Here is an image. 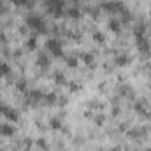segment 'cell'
<instances>
[{
    "label": "cell",
    "instance_id": "cell-1",
    "mask_svg": "<svg viewBox=\"0 0 151 151\" xmlns=\"http://www.w3.org/2000/svg\"><path fill=\"white\" fill-rule=\"evenodd\" d=\"M46 9H47L49 14H53V16L58 18V16H62V12H63V9H65V2H63V0H47Z\"/></svg>",
    "mask_w": 151,
    "mask_h": 151
},
{
    "label": "cell",
    "instance_id": "cell-2",
    "mask_svg": "<svg viewBox=\"0 0 151 151\" xmlns=\"http://www.w3.org/2000/svg\"><path fill=\"white\" fill-rule=\"evenodd\" d=\"M27 25L32 28V30H35V32H46V25H44V19H40L39 16H28L27 18Z\"/></svg>",
    "mask_w": 151,
    "mask_h": 151
},
{
    "label": "cell",
    "instance_id": "cell-3",
    "mask_svg": "<svg viewBox=\"0 0 151 151\" xmlns=\"http://www.w3.org/2000/svg\"><path fill=\"white\" fill-rule=\"evenodd\" d=\"M46 47L51 51L53 56H63V49H62V42L58 39H47Z\"/></svg>",
    "mask_w": 151,
    "mask_h": 151
},
{
    "label": "cell",
    "instance_id": "cell-4",
    "mask_svg": "<svg viewBox=\"0 0 151 151\" xmlns=\"http://www.w3.org/2000/svg\"><path fill=\"white\" fill-rule=\"evenodd\" d=\"M102 9L107 12H123L125 5L121 2H106V4H102Z\"/></svg>",
    "mask_w": 151,
    "mask_h": 151
},
{
    "label": "cell",
    "instance_id": "cell-5",
    "mask_svg": "<svg viewBox=\"0 0 151 151\" xmlns=\"http://www.w3.org/2000/svg\"><path fill=\"white\" fill-rule=\"evenodd\" d=\"M0 114H4L7 119H11V121H18L19 118H18V111L16 109H12V107H9V106H0Z\"/></svg>",
    "mask_w": 151,
    "mask_h": 151
},
{
    "label": "cell",
    "instance_id": "cell-6",
    "mask_svg": "<svg viewBox=\"0 0 151 151\" xmlns=\"http://www.w3.org/2000/svg\"><path fill=\"white\" fill-rule=\"evenodd\" d=\"M134 109H135V113L142 114V116H150V109H148V104L146 102H142V100H139L135 106H134Z\"/></svg>",
    "mask_w": 151,
    "mask_h": 151
},
{
    "label": "cell",
    "instance_id": "cell-7",
    "mask_svg": "<svg viewBox=\"0 0 151 151\" xmlns=\"http://www.w3.org/2000/svg\"><path fill=\"white\" fill-rule=\"evenodd\" d=\"M14 132H16V130H14V127H12V125H9V123L0 125V134H2L4 137H11Z\"/></svg>",
    "mask_w": 151,
    "mask_h": 151
},
{
    "label": "cell",
    "instance_id": "cell-8",
    "mask_svg": "<svg viewBox=\"0 0 151 151\" xmlns=\"http://www.w3.org/2000/svg\"><path fill=\"white\" fill-rule=\"evenodd\" d=\"M40 99H44V93H42V91H39V90H34V91H30V93H28V102L37 104Z\"/></svg>",
    "mask_w": 151,
    "mask_h": 151
},
{
    "label": "cell",
    "instance_id": "cell-9",
    "mask_svg": "<svg viewBox=\"0 0 151 151\" xmlns=\"http://www.w3.org/2000/svg\"><path fill=\"white\" fill-rule=\"evenodd\" d=\"M130 63V56L128 55H118L116 56V65L118 67H125V65H128Z\"/></svg>",
    "mask_w": 151,
    "mask_h": 151
},
{
    "label": "cell",
    "instance_id": "cell-10",
    "mask_svg": "<svg viewBox=\"0 0 151 151\" xmlns=\"http://www.w3.org/2000/svg\"><path fill=\"white\" fill-rule=\"evenodd\" d=\"M49 127L53 128V130H62L63 127H62V118H51L49 119Z\"/></svg>",
    "mask_w": 151,
    "mask_h": 151
},
{
    "label": "cell",
    "instance_id": "cell-11",
    "mask_svg": "<svg viewBox=\"0 0 151 151\" xmlns=\"http://www.w3.org/2000/svg\"><path fill=\"white\" fill-rule=\"evenodd\" d=\"M56 100H58L56 93H47V95H44V102H46L47 106H53V104H55Z\"/></svg>",
    "mask_w": 151,
    "mask_h": 151
},
{
    "label": "cell",
    "instance_id": "cell-12",
    "mask_svg": "<svg viewBox=\"0 0 151 151\" xmlns=\"http://www.w3.org/2000/svg\"><path fill=\"white\" fill-rule=\"evenodd\" d=\"M109 30L114 32V34H118V32L121 30V25H119L118 19H111V21H109Z\"/></svg>",
    "mask_w": 151,
    "mask_h": 151
},
{
    "label": "cell",
    "instance_id": "cell-13",
    "mask_svg": "<svg viewBox=\"0 0 151 151\" xmlns=\"http://www.w3.org/2000/svg\"><path fill=\"white\" fill-rule=\"evenodd\" d=\"M37 63H39V67L46 69V67H49V58H47L46 55H40V56L37 58Z\"/></svg>",
    "mask_w": 151,
    "mask_h": 151
},
{
    "label": "cell",
    "instance_id": "cell-14",
    "mask_svg": "<svg viewBox=\"0 0 151 151\" xmlns=\"http://www.w3.org/2000/svg\"><path fill=\"white\" fill-rule=\"evenodd\" d=\"M83 60H84V63H86V65H91V67L95 65V63H93V62H95V58H93V55H90V53H84V55H83Z\"/></svg>",
    "mask_w": 151,
    "mask_h": 151
},
{
    "label": "cell",
    "instance_id": "cell-15",
    "mask_svg": "<svg viewBox=\"0 0 151 151\" xmlns=\"http://www.w3.org/2000/svg\"><path fill=\"white\" fill-rule=\"evenodd\" d=\"M9 72H11V67L5 62H0V76H7Z\"/></svg>",
    "mask_w": 151,
    "mask_h": 151
},
{
    "label": "cell",
    "instance_id": "cell-16",
    "mask_svg": "<svg viewBox=\"0 0 151 151\" xmlns=\"http://www.w3.org/2000/svg\"><path fill=\"white\" fill-rule=\"evenodd\" d=\"M55 83H58V84H65V77H63V74L62 72H55Z\"/></svg>",
    "mask_w": 151,
    "mask_h": 151
},
{
    "label": "cell",
    "instance_id": "cell-17",
    "mask_svg": "<svg viewBox=\"0 0 151 151\" xmlns=\"http://www.w3.org/2000/svg\"><path fill=\"white\" fill-rule=\"evenodd\" d=\"M142 135V130H139V128H132L130 132H128V137H134V139H137V137H141Z\"/></svg>",
    "mask_w": 151,
    "mask_h": 151
},
{
    "label": "cell",
    "instance_id": "cell-18",
    "mask_svg": "<svg viewBox=\"0 0 151 151\" xmlns=\"http://www.w3.org/2000/svg\"><path fill=\"white\" fill-rule=\"evenodd\" d=\"M16 88H18L19 91H23V93H25V91H27V81H25V79L18 81V83H16Z\"/></svg>",
    "mask_w": 151,
    "mask_h": 151
},
{
    "label": "cell",
    "instance_id": "cell-19",
    "mask_svg": "<svg viewBox=\"0 0 151 151\" xmlns=\"http://www.w3.org/2000/svg\"><path fill=\"white\" fill-rule=\"evenodd\" d=\"M70 18H79L81 16V12H79V9L77 7H72V9H69V12H67Z\"/></svg>",
    "mask_w": 151,
    "mask_h": 151
},
{
    "label": "cell",
    "instance_id": "cell-20",
    "mask_svg": "<svg viewBox=\"0 0 151 151\" xmlns=\"http://www.w3.org/2000/svg\"><path fill=\"white\" fill-rule=\"evenodd\" d=\"M27 46H28V49H35V46H37V39L30 37L28 40H27Z\"/></svg>",
    "mask_w": 151,
    "mask_h": 151
},
{
    "label": "cell",
    "instance_id": "cell-21",
    "mask_svg": "<svg viewBox=\"0 0 151 151\" xmlns=\"http://www.w3.org/2000/svg\"><path fill=\"white\" fill-rule=\"evenodd\" d=\"M67 65L69 67H77V56H69L67 58Z\"/></svg>",
    "mask_w": 151,
    "mask_h": 151
},
{
    "label": "cell",
    "instance_id": "cell-22",
    "mask_svg": "<svg viewBox=\"0 0 151 151\" xmlns=\"http://www.w3.org/2000/svg\"><path fill=\"white\" fill-rule=\"evenodd\" d=\"M11 2L16 5H27V7H30V4H32V0H11Z\"/></svg>",
    "mask_w": 151,
    "mask_h": 151
},
{
    "label": "cell",
    "instance_id": "cell-23",
    "mask_svg": "<svg viewBox=\"0 0 151 151\" xmlns=\"http://www.w3.org/2000/svg\"><path fill=\"white\" fill-rule=\"evenodd\" d=\"M93 39H95L97 42H104V40H106V35H104L102 32H95V34H93Z\"/></svg>",
    "mask_w": 151,
    "mask_h": 151
},
{
    "label": "cell",
    "instance_id": "cell-24",
    "mask_svg": "<svg viewBox=\"0 0 151 151\" xmlns=\"http://www.w3.org/2000/svg\"><path fill=\"white\" fill-rule=\"evenodd\" d=\"M35 144H37L40 150H47V142H46L44 139H37V141H35Z\"/></svg>",
    "mask_w": 151,
    "mask_h": 151
},
{
    "label": "cell",
    "instance_id": "cell-25",
    "mask_svg": "<svg viewBox=\"0 0 151 151\" xmlns=\"http://www.w3.org/2000/svg\"><path fill=\"white\" fill-rule=\"evenodd\" d=\"M69 86H70V91H74V93H77V91L81 90V84H79V83H70Z\"/></svg>",
    "mask_w": 151,
    "mask_h": 151
},
{
    "label": "cell",
    "instance_id": "cell-26",
    "mask_svg": "<svg viewBox=\"0 0 151 151\" xmlns=\"http://www.w3.org/2000/svg\"><path fill=\"white\" fill-rule=\"evenodd\" d=\"M104 121H106V119H104V116H97V119H95V123H97V125H102Z\"/></svg>",
    "mask_w": 151,
    "mask_h": 151
},
{
    "label": "cell",
    "instance_id": "cell-27",
    "mask_svg": "<svg viewBox=\"0 0 151 151\" xmlns=\"http://www.w3.org/2000/svg\"><path fill=\"white\" fill-rule=\"evenodd\" d=\"M113 151H121V148H114V150Z\"/></svg>",
    "mask_w": 151,
    "mask_h": 151
},
{
    "label": "cell",
    "instance_id": "cell-28",
    "mask_svg": "<svg viewBox=\"0 0 151 151\" xmlns=\"http://www.w3.org/2000/svg\"><path fill=\"white\" fill-rule=\"evenodd\" d=\"M146 151H151V148H148V150H146Z\"/></svg>",
    "mask_w": 151,
    "mask_h": 151
},
{
    "label": "cell",
    "instance_id": "cell-29",
    "mask_svg": "<svg viewBox=\"0 0 151 151\" xmlns=\"http://www.w3.org/2000/svg\"><path fill=\"white\" fill-rule=\"evenodd\" d=\"M72 2H79V0H72Z\"/></svg>",
    "mask_w": 151,
    "mask_h": 151
}]
</instances>
